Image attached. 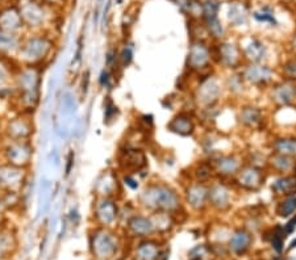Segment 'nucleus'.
Returning a JSON list of instances; mask_svg holds the SVG:
<instances>
[{"label": "nucleus", "mask_w": 296, "mask_h": 260, "mask_svg": "<svg viewBox=\"0 0 296 260\" xmlns=\"http://www.w3.org/2000/svg\"><path fill=\"white\" fill-rule=\"evenodd\" d=\"M95 219L100 223V226L108 227L116 222L120 217V207L116 197L96 196L92 209Z\"/></svg>", "instance_id": "1a4fd4ad"}, {"label": "nucleus", "mask_w": 296, "mask_h": 260, "mask_svg": "<svg viewBox=\"0 0 296 260\" xmlns=\"http://www.w3.org/2000/svg\"><path fill=\"white\" fill-rule=\"evenodd\" d=\"M230 191L225 184H214L208 188V204L219 210H224L230 205Z\"/></svg>", "instance_id": "f3484780"}, {"label": "nucleus", "mask_w": 296, "mask_h": 260, "mask_svg": "<svg viewBox=\"0 0 296 260\" xmlns=\"http://www.w3.org/2000/svg\"><path fill=\"white\" fill-rule=\"evenodd\" d=\"M137 201L153 213H174L182 207V200L175 189L165 183H149L140 192Z\"/></svg>", "instance_id": "f03ea898"}, {"label": "nucleus", "mask_w": 296, "mask_h": 260, "mask_svg": "<svg viewBox=\"0 0 296 260\" xmlns=\"http://www.w3.org/2000/svg\"><path fill=\"white\" fill-rule=\"evenodd\" d=\"M214 170L222 176H236L242 167L241 162L234 155H220L214 160Z\"/></svg>", "instance_id": "6ab92c4d"}, {"label": "nucleus", "mask_w": 296, "mask_h": 260, "mask_svg": "<svg viewBox=\"0 0 296 260\" xmlns=\"http://www.w3.org/2000/svg\"><path fill=\"white\" fill-rule=\"evenodd\" d=\"M220 94H222V88L218 84V82L211 80L210 76H208L200 83L198 91V100L203 103L204 105H214L215 103L219 100Z\"/></svg>", "instance_id": "aec40b11"}, {"label": "nucleus", "mask_w": 296, "mask_h": 260, "mask_svg": "<svg viewBox=\"0 0 296 260\" xmlns=\"http://www.w3.org/2000/svg\"><path fill=\"white\" fill-rule=\"evenodd\" d=\"M167 129L171 133L178 134V136L188 137L192 136L195 132V122L190 114L182 112V113L176 114L173 120L170 121L167 124Z\"/></svg>", "instance_id": "412c9836"}, {"label": "nucleus", "mask_w": 296, "mask_h": 260, "mask_svg": "<svg viewBox=\"0 0 296 260\" xmlns=\"http://www.w3.org/2000/svg\"><path fill=\"white\" fill-rule=\"evenodd\" d=\"M132 59H133V53H132V50L129 49V48H125V49L123 50L120 53V55L117 57V60L120 62V64L123 66V67H127V66H129L132 62Z\"/></svg>", "instance_id": "e433bc0d"}, {"label": "nucleus", "mask_w": 296, "mask_h": 260, "mask_svg": "<svg viewBox=\"0 0 296 260\" xmlns=\"http://www.w3.org/2000/svg\"><path fill=\"white\" fill-rule=\"evenodd\" d=\"M147 155L137 146H125L117 155V164L124 175H136L147 167Z\"/></svg>", "instance_id": "6e6552de"}, {"label": "nucleus", "mask_w": 296, "mask_h": 260, "mask_svg": "<svg viewBox=\"0 0 296 260\" xmlns=\"http://www.w3.org/2000/svg\"><path fill=\"white\" fill-rule=\"evenodd\" d=\"M237 185L245 191H258L265 181V172L257 166H242L236 175Z\"/></svg>", "instance_id": "f8f14e48"}, {"label": "nucleus", "mask_w": 296, "mask_h": 260, "mask_svg": "<svg viewBox=\"0 0 296 260\" xmlns=\"http://www.w3.org/2000/svg\"><path fill=\"white\" fill-rule=\"evenodd\" d=\"M36 146L33 141H7L0 142V160L12 166L30 170L33 164Z\"/></svg>", "instance_id": "7ed1b4c3"}, {"label": "nucleus", "mask_w": 296, "mask_h": 260, "mask_svg": "<svg viewBox=\"0 0 296 260\" xmlns=\"http://www.w3.org/2000/svg\"><path fill=\"white\" fill-rule=\"evenodd\" d=\"M157 246L151 243V242H145L137 249V255L141 260H155L158 258Z\"/></svg>", "instance_id": "473e14b6"}, {"label": "nucleus", "mask_w": 296, "mask_h": 260, "mask_svg": "<svg viewBox=\"0 0 296 260\" xmlns=\"http://www.w3.org/2000/svg\"><path fill=\"white\" fill-rule=\"evenodd\" d=\"M108 99V104L105 105L104 108V122H107V124H109V121H115V118L117 117V106L113 104L111 100Z\"/></svg>", "instance_id": "f704fd0d"}, {"label": "nucleus", "mask_w": 296, "mask_h": 260, "mask_svg": "<svg viewBox=\"0 0 296 260\" xmlns=\"http://www.w3.org/2000/svg\"><path fill=\"white\" fill-rule=\"evenodd\" d=\"M274 260H281V259H279V258H277V259H274Z\"/></svg>", "instance_id": "37998d69"}, {"label": "nucleus", "mask_w": 296, "mask_h": 260, "mask_svg": "<svg viewBox=\"0 0 296 260\" xmlns=\"http://www.w3.org/2000/svg\"><path fill=\"white\" fill-rule=\"evenodd\" d=\"M295 227H296V218H293L285 227H283V230H285L286 234H290V233H293Z\"/></svg>", "instance_id": "a19ab883"}, {"label": "nucleus", "mask_w": 296, "mask_h": 260, "mask_svg": "<svg viewBox=\"0 0 296 260\" xmlns=\"http://www.w3.org/2000/svg\"><path fill=\"white\" fill-rule=\"evenodd\" d=\"M240 121L241 124H244L245 126H249V128L257 126L262 122V112L257 106H245L240 112Z\"/></svg>", "instance_id": "bb28decb"}, {"label": "nucleus", "mask_w": 296, "mask_h": 260, "mask_svg": "<svg viewBox=\"0 0 296 260\" xmlns=\"http://www.w3.org/2000/svg\"><path fill=\"white\" fill-rule=\"evenodd\" d=\"M269 164H270L273 170L278 171L279 173L289 172V171L293 170L294 167L293 159L287 156V155L277 154V153H274L271 155L270 159H269Z\"/></svg>", "instance_id": "cd10ccee"}, {"label": "nucleus", "mask_w": 296, "mask_h": 260, "mask_svg": "<svg viewBox=\"0 0 296 260\" xmlns=\"http://www.w3.org/2000/svg\"><path fill=\"white\" fill-rule=\"evenodd\" d=\"M244 80L255 86H263L271 82L273 79V70L269 66L259 63H251L241 74Z\"/></svg>", "instance_id": "2eb2a0df"}, {"label": "nucleus", "mask_w": 296, "mask_h": 260, "mask_svg": "<svg viewBox=\"0 0 296 260\" xmlns=\"http://www.w3.org/2000/svg\"><path fill=\"white\" fill-rule=\"evenodd\" d=\"M242 87H244V78H242V75L229 76V79H228L229 91L237 92V91L242 90Z\"/></svg>", "instance_id": "c9c22d12"}, {"label": "nucleus", "mask_w": 296, "mask_h": 260, "mask_svg": "<svg viewBox=\"0 0 296 260\" xmlns=\"http://www.w3.org/2000/svg\"><path fill=\"white\" fill-rule=\"evenodd\" d=\"M296 210V197L295 196H286V199L278 204L277 213L281 217H290L293 215Z\"/></svg>", "instance_id": "2f4dec72"}, {"label": "nucleus", "mask_w": 296, "mask_h": 260, "mask_svg": "<svg viewBox=\"0 0 296 260\" xmlns=\"http://www.w3.org/2000/svg\"><path fill=\"white\" fill-rule=\"evenodd\" d=\"M250 243H251L250 234L247 233L246 230H237L236 233L233 234L232 238H230L229 247H230V250H232L233 253L242 254L249 249Z\"/></svg>", "instance_id": "a878e982"}, {"label": "nucleus", "mask_w": 296, "mask_h": 260, "mask_svg": "<svg viewBox=\"0 0 296 260\" xmlns=\"http://www.w3.org/2000/svg\"><path fill=\"white\" fill-rule=\"evenodd\" d=\"M0 30L16 36H23L25 33L23 19L17 5L5 4L0 8Z\"/></svg>", "instance_id": "9b49d317"}, {"label": "nucleus", "mask_w": 296, "mask_h": 260, "mask_svg": "<svg viewBox=\"0 0 296 260\" xmlns=\"http://www.w3.org/2000/svg\"><path fill=\"white\" fill-rule=\"evenodd\" d=\"M245 54H246V57L245 58H247L250 62L259 63V62L265 58V55H266V48H265V45H262L261 42L255 41L253 42L251 45H249Z\"/></svg>", "instance_id": "c756f323"}, {"label": "nucleus", "mask_w": 296, "mask_h": 260, "mask_svg": "<svg viewBox=\"0 0 296 260\" xmlns=\"http://www.w3.org/2000/svg\"><path fill=\"white\" fill-rule=\"evenodd\" d=\"M57 44L49 32H29L21 36L15 58L20 64L46 67L56 53Z\"/></svg>", "instance_id": "f257e3e1"}, {"label": "nucleus", "mask_w": 296, "mask_h": 260, "mask_svg": "<svg viewBox=\"0 0 296 260\" xmlns=\"http://www.w3.org/2000/svg\"><path fill=\"white\" fill-rule=\"evenodd\" d=\"M211 59V52L210 49L207 48L206 45H203L200 42L198 44H194L191 46V50H190V53H188V66L191 68V70H203V68H206L208 64H210Z\"/></svg>", "instance_id": "dca6fc26"}, {"label": "nucleus", "mask_w": 296, "mask_h": 260, "mask_svg": "<svg viewBox=\"0 0 296 260\" xmlns=\"http://www.w3.org/2000/svg\"><path fill=\"white\" fill-rule=\"evenodd\" d=\"M129 230L136 235H149L154 231L155 225H154L153 219L150 217L143 214H133L129 217L127 222Z\"/></svg>", "instance_id": "4be33fe9"}, {"label": "nucleus", "mask_w": 296, "mask_h": 260, "mask_svg": "<svg viewBox=\"0 0 296 260\" xmlns=\"http://www.w3.org/2000/svg\"><path fill=\"white\" fill-rule=\"evenodd\" d=\"M21 36L5 33L0 30V55L15 57L16 52L19 49Z\"/></svg>", "instance_id": "b1692460"}, {"label": "nucleus", "mask_w": 296, "mask_h": 260, "mask_svg": "<svg viewBox=\"0 0 296 260\" xmlns=\"http://www.w3.org/2000/svg\"><path fill=\"white\" fill-rule=\"evenodd\" d=\"M291 260H296V259H291Z\"/></svg>", "instance_id": "c03bdc74"}, {"label": "nucleus", "mask_w": 296, "mask_h": 260, "mask_svg": "<svg viewBox=\"0 0 296 260\" xmlns=\"http://www.w3.org/2000/svg\"><path fill=\"white\" fill-rule=\"evenodd\" d=\"M285 72L290 76H296V63L295 62H289L286 63V66L283 67Z\"/></svg>", "instance_id": "58836bf2"}, {"label": "nucleus", "mask_w": 296, "mask_h": 260, "mask_svg": "<svg viewBox=\"0 0 296 260\" xmlns=\"http://www.w3.org/2000/svg\"><path fill=\"white\" fill-rule=\"evenodd\" d=\"M17 7L25 32H46V24L49 20L48 4L42 3L41 0H23Z\"/></svg>", "instance_id": "39448f33"}, {"label": "nucleus", "mask_w": 296, "mask_h": 260, "mask_svg": "<svg viewBox=\"0 0 296 260\" xmlns=\"http://www.w3.org/2000/svg\"><path fill=\"white\" fill-rule=\"evenodd\" d=\"M294 95H295V91L287 84H282L273 90V98L275 99V102L281 103V104H289L293 102Z\"/></svg>", "instance_id": "7c9ffc66"}, {"label": "nucleus", "mask_w": 296, "mask_h": 260, "mask_svg": "<svg viewBox=\"0 0 296 260\" xmlns=\"http://www.w3.org/2000/svg\"><path fill=\"white\" fill-rule=\"evenodd\" d=\"M75 113H76V100L72 91H65L61 96L58 110H57V130L61 132V136H69L74 124Z\"/></svg>", "instance_id": "0eeeda50"}, {"label": "nucleus", "mask_w": 296, "mask_h": 260, "mask_svg": "<svg viewBox=\"0 0 296 260\" xmlns=\"http://www.w3.org/2000/svg\"><path fill=\"white\" fill-rule=\"evenodd\" d=\"M208 185L206 183L195 181L186 189V203L196 210H200L208 204Z\"/></svg>", "instance_id": "4468645a"}, {"label": "nucleus", "mask_w": 296, "mask_h": 260, "mask_svg": "<svg viewBox=\"0 0 296 260\" xmlns=\"http://www.w3.org/2000/svg\"><path fill=\"white\" fill-rule=\"evenodd\" d=\"M274 153L287 156L296 155V140L295 138H279L273 142Z\"/></svg>", "instance_id": "c85d7f7f"}, {"label": "nucleus", "mask_w": 296, "mask_h": 260, "mask_svg": "<svg viewBox=\"0 0 296 260\" xmlns=\"http://www.w3.org/2000/svg\"><path fill=\"white\" fill-rule=\"evenodd\" d=\"M92 247H94V253L99 258H111L116 253L117 243L112 234L108 230L101 229L96 231V234H94Z\"/></svg>", "instance_id": "ddd939ff"}, {"label": "nucleus", "mask_w": 296, "mask_h": 260, "mask_svg": "<svg viewBox=\"0 0 296 260\" xmlns=\"http://www.w3.org/2000/svg\"><path fill=\"white\" fill-rule=\"evenodd\" d=\"M74 159H75L74 153H70V154L66 156V164H65V172H66V176H69L70 172H72L73 164H74Z\"/></svg>", "instance_id": "4c0bfd02"}, {"label": "nucleus", "mask_w": 296, "mask_h": 260, "mask_svg": "<svg viewBox=\"0 0 296 260\" xmlns=\"http://www.w3.org/2000/svg\"><path fill=\"white\" fill-rule=\"evenodd\" d=\"M271 189L275 195L293 196L296 192V176H281L275 179L271 184Z\"/></svg>", "instance_id": "393cba45"}, {"label": "nucleus", "mask_w": 296, "mask_h": 260, "mask_svg": "<svg viewBox=\"0 0 296 260\" xmlns=\"http://www.w3.org/2000/svg\"><path fill=\"white\" fill-rule=\"evenodd\" d=\"M19 67L15 57L0 55V100H9L11 103L13 91V76Z\"/></svg>", "instance_id": "9d476101"}, {"label": "nucleus", "mask_w": 296, "mask_h": 260, "mask_svg": "<svg viewBox=\"0 0 296 260\" xmlns=\"http://www.w3.org/2000/svg\"><path fill=\"white\" fill-rule=\"evenodd\" d=\"M7 213H8L7 208H5L3 200H1V197H0V227L3 226V222H4V219H5V214H7Z\"/></svg>", "instance_id": "ea45409f"}, {"label": "nucleus", "mask_w": 296, "mask_h": 260, "mask_svg": "<svg viewBox=\"0 0 296 260\" xmlns=\"http://www.w3.org/2000/svg\"><path fill=\"white\" fill-rule=\"evenodd\" d=\"M219 62L229 68H236L242 62V57L238 53V50L234 48V45L222 44L219 49Z\"/></svg>", "instance_id": "5701e85b"}, {"label": "nucleus", "mask_w": 296, "mask_h": 260, "mask_svg": "<svg viewBox=\"0 0 296 260\" xmlns=\"http://www.w3.org/2000/svg\"><path fill=\"white\" fill-rule=\"evenodd\" d=\"M3 128H4V116L0 114V142L3 140Z\"/></svg>", "instance_id": "79ce46f5"}, {"label": "nucleus", "mask_w": 296, "mask_h": 260, "mask_svg": "<svg viewBox=\"0 0 296 260\" xmlns=\"http://www.w3.org/2000/svg\"><path fill=\"white\" fill-rule=\"evenodd\" d=\"M36 130L34 116L13 112L8 117H4L3 140L33 141Z\"/></svg>", "instance_id": "20e7f679"}, {"label": "nucleus", "mask_w": 296, "mask_h": 260, "mask_svg": "<svg viewBox=\"0 0 296 260\" xmlns=\"http://www.w3.org/2000/svg\"><path fill=\"white\" fill-rule=\"evenodd\" d=\"M215 170L214 166L210 164V163H200L198 164V167L195 168V179L196 181H200V183H207V181L210 180L211 177L214 176Z\"/></svg>", "instance_id": "72a5a7b5"}, {"label": "nucleus", "mask_w": 296, "mask_h": 260, "mask_svg": "<svg viewBox=\"0 0 296 260\" xmlns=\"http://www.w3.org/2000/svg\"><path fill=\"white\" fill-rule=\"evenodd\" d=\"M29 183L30 170L12 166L9 163L0 160V192H17L25 195Z\"/></svg>", "instance_id": "423d86ee"}, {"label": "nucleus", "mask_w": 296, "mask_h": 260, "mask_svg": "<svg viewBox=\"0 0 296 260\" xmlns=\"http://www.w3.org/2000/svg\"><path fill=\"white\" fill-rule=\"evenodd\" d=\"M120 187V181L117 179V175L113 171H105L96 183V196L104 197H116L117 191Z\"/></svg>", "instance_id": "a211bd4d"}]
</instances>
